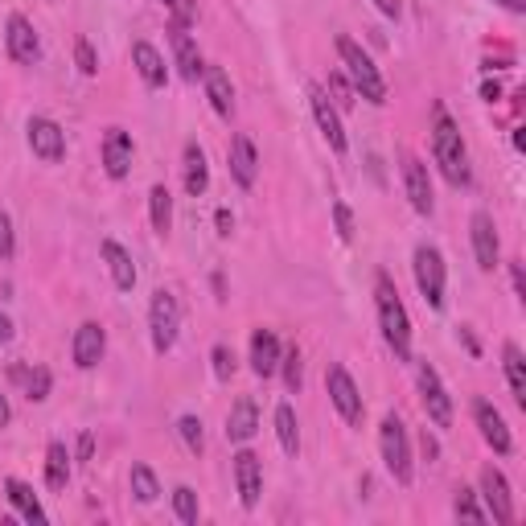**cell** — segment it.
<instances>
[{
  "instance_id": "obj_1",
  "label": "cell",
  "mask_w": 526,
  "mask_h": 526,
  "mask_svg": "<svg viewBox=\"0 0 526 526\" xmlns=\"http://www.w3.org/2000/svg\"><path fill=\"white\" fill-rule=\"evenodd\" d=\"M432 157H436L444 181L465 190L469 185V148H465V136L453 124V116L444 111V103L432 107Z\"/></svg>"
},
{
  "instance_id": "obj_2",
  "label": "cell",
  "mask_w": 526,
  "mask_h": 526,
  "mask_svg": "<svg viewBox=\"0 0 526 526\" xmlns=\"http://www.w3.org/2000/svg\"><path fill=\"white\" fill-rule=\"evenodd\" d=\"M374 309H379V329H383V342L391 346V354L399 362H411V321L399 300V288L387 272L374 276Z\"/></svg>"
},
{
  "instance_id": "obj_3",
  "label": "cell",
  "mask_w": 526,
  "mask_h": 526,
  "mask_svg": "<svg viewBox=\"0 0 526 526\" xmlns=\"http://www.w3.org/2000/svg\"><path fill=\"white\" fill-rule=\"evenodd\" d=\"M337 58H342V74L350 79L354 95H362V99L374 103V107L387 103V83H383L379 66H374V58L354 42L350 33H337Z\"/></svg>"
},
{
  "instance_id": "obj_4",
  "label": "cell",
  "mask_w": 526,
  "mask_h": 526,
  "mask_svg": "<svg viewBox=\"0 0 526 526\" xmlns=\"http://www.w3.org/2000/svg\"><path fill=\"white\" fill-rule=\"evenodd\" d=\"M379 453H383L387 473L399 485H411V440H407V424L395 416V411H387L383 424H379Z\"/></svg>"
},
{
  "instance_id": "obj_5",
  "label": "cell",
  "mask_w": 526,
  "mask_h": 526,
  "mask_svg": "<svg viewBox=\"0 0 526 526\" xmlns=\"http://www.w3.org/2000/svg\"><path fill=\"white\" fill-rule=\"evenodd\" d=\"M411 272H416V288L424 296L428 309H444V284H448V272H444V255L440 247L432 243H420L416 247V259H411Z\"/></svg>"
},
{
  "instance_id": "obj_6",
  "label": "cell",
  "mask_w": 526,
  "mask_h": 526,
  "mask_svg": "<svg viewBox=\"0 0 526 526\" xmlns=\"http://www.w3.org/2000/svg\"><path fill=\"white\" fill-rule=\"evenodd\" d=\"M148 333H153V350L169 354L177 346V333H181V305L169 288L153 292V305H148Z\"/></svg>"
},
{
  "instance_id": "obj_7",
  "label": "cell",
  "mask_w": 526,
  "mask_h": 526,
  "mask_svg": "<svg viewBox=\"0 0 526 526\" xmlns=\"http://www.w3.org/2000/svg\"><path fill=\"white\" fill-rule=\"evenodd\" d=\"M325 387H329V403L337 407V416H342L350 428H358L362 416H366V403H362V391H358V383L350 379V370L342 362H333L325 370Z\"/></svg>"
},
{
  "instance_id": "obj_8",
  "label": "cell",
  "mask_w": 526,
  "mask_h": 526,
  "mask_svg": "<svg viewBox=\"0 0 526 526\" xmlns=\"http://www.w3.org/2000/svg\"><path fill=\"white\" fill-rule=\"evenodd\" d=\"M416 383H420V399H424V411L436 428H453V395L444 391L440 374L432 362H420L416 366Z\"/></svg>"
},
{
  "instance_id": "obj_9",
  "label": "cell",
  "mask_w": 526,
  "mask_h": 526,
  "mask_svg": "<svg viewBox=\"0 0 526 526\" xmlns=\"http://www.w3.org/2000/svg\"><path fill=\"white\" fill-rule=\"evenodd\" d=\"M477 498H485V514H490V522H498V526L514 522V494H510V481H506L502 469H494V465L481 469V494Z\"/></svg>"
},
{
  "instance_id": "obj_10",
  "label": "cell",
  "mask_w": 526,
  "mask_h": 526,
  "mask_svg": "<svg viewBox=\"0 0 526 526\" xmlns=\"http://www.w3.org/2000/svg\"><path fill=\"white\" fill-rule=\"evenodd\" d=\"M309 107H313V120H317V128H321V136H325V144L333 148L337 157H346V148H350V140H346V128H342V111H337L333 103H329V95H325V87H309Z\"/></svg>"
},
{
  "instance_id": "obj_11",
  "label": "cell",
  "mask_w": 526,
  "mask_h": 526,
  "mask_svg": "<svg viewBox=\"0 0 526 526\" xmlns=\"http://www.w3.org/2000/svg\"><path fill=\"white\" fill-rule=\"evenodd\" d=\"M25 136H29V148H33V157H37V161L58 165V161L66 157V132H62L58 120H50V116H33L29 128H25Z\"/></svg>"
},
{
  "instance_id": "obj_12",
  "label": "cell",
  "mask_w": 526,
  "mask_h": 526,
  "mask_svg": "<svg viewBox=\"0 0 526 526\" xmlns=\"http://www.w3.org/2000/svg\"><path fill=\"white\" fill-rule=\"evenodd\" d=\"M473 420H477V428H481V440L490 444L498 457H510V453H514V436H510L506 420H502V411H498L490 399H473Z\"/></svg>"
},
{
  "instance_id": "obj_13",
  "label": "cell",
  "mask_w": 526,
  "mask_h": 526,
  "mask_svg": "<svg viewBox=\"0 0 526 526\" xmlns=\"http://www.w3.org/2000/svg\"><path fill=\"white\" fill-rule=\"evenodd\" d=\"M103 173L111 177V181H124L128 173H132V157H136V144H132V136L124 132V128H107L103 132Z\"/></svg>"
},
{
  "instance_id": "obj_14",
  "label": "cell",
  "mask_w": 526,
  "mask_h": 526,
  "mask_svg": "<svg viewBox=\"0 0 526 526\" xmlns=\"http://www.w3.org/2000/svg\"><path fill=\"white\" fill-rule=\"evenodd\" d=\"M107 354V329L99 321H83L79 329H74V342H70V358L79 370H91L99 366Z\"/></svg>"
},
{
  "instance_id": "obj_15",
  "label": "cell",
  "mask_w": 526,
  "mask_h": 526,
  "mask_svg": "<svg viewBox=\"0 0 526 526\" xmlns=\"http://www.w3.org/2000/svg\"><path fill=\"white\" fill-rule=\"evenodd\" d=\"M403 190H407V202L416 214H432L436 210V198H432V177H428V165L420 157H403Z\"/></svg>"
},
{
  "instance_id": "obj_16",
  "label": "cell",
  "mask_w": 526,
  "mask_h": 526,
  "mask_svg": "<svg viewBox=\"0 0 526 526\" xmlns=\"http://www.w3.org/2000/svg\"><path fill=\"white\" fill-rule=\"evenodd\" d=\"M5 46H9V58L21 62V66H33L37 58H42V42H37V29L29 17L13 13L9 25H5Z\"/></svg>"
},
{
  "instance_id": "obj_17",
  "label": "cell",
  "mask_w": 526,
  "mask_h": 526,
  "mask_svg": "<svg viewBox=\"0 0 526 526\" xmlns=\"http://www.w3.org/2000/svg\"><path fill=\"white\" fill-rule=\"evenodd\" d=\"M469 235H473V255H477V268L481 272H494L498 268V255H502V243H498V227L494 218L477 210L473 222H469Z\"/></svg>"
},
{
  "instance_id": "obj_18",
  "label": "cell",
  "mask_w": 526,
  "mask_h": 526,
  "mask_svg": "<svg viewBox=\"0 0 526 526\" xmlns=\"http://www.w3.org/2000/svg\"><path fill=\"white\" fill-rule=\"evenodd\" d=\"M235 485H239L243 510H255L259 494H263V461L251 453V448H243V453L235 457Z\"/></svg>"
},
{
  "instance_id": "obj_19",
  "label": "cell",
  "mask_w": 526,
  "mask_h": 526,
  "mask_svg": "<svg viewBox=\"0 0 526 526\" xmlns=\"http://www.w3.org/2000/svg\"><path fill=\"white\" fill-rule=\"evenodd\" d=\"M132 66H136L140 83L148 91H161L169 83V66H165V58H161V50L153 42H132Z\"/></svg>"
},
{
  "instance_id": "obj_20",
  "label": "cell",
  "mask_w": 526,
  "mask_h": 526,
  "mask_svg": "<svg viewBox=\"0 0 526 526\" xmlns=\"http://www.w3.org/2000/svg\"><path fill=\"white\" fill-rule=\"evenodd\" d=\"M169 46H173V58H177V70H181V79L185 83H198L202 79V70H206V62H202V50H198V42L190 37V29H169Z\"/></svg>"
},
{
  "instance_id": "obj_21",
  "label": "cell",
  "mask_w": 526,
  "mask_h": 526,
  "mask_svg": "<svg viewBox=\"0 0 526 526\" xmlns=\"http://www.w3.org/2000/svg\"><path fill=\"white\" fill-rule=\"evenodd\" d=\"M99 255L107 263V272H111V284H116L120 292H132L136 288V263H132V251L116 239H103L99 243Z\"/></svg>"
},
{
  "instance_id": "obj_22",
  "label": "cell",
  "mask_w": 526,
  "mask_h": 526,
  "mask_svg": "<svg viewBox=\"0 0 526 526\" xmlns=\"http://www.w3.org/2000/svg\"><path fill=\"white\" fill-rule=\"evenodd\" d=\"M251 370L255 379H272L280 370V337L276 329H255L251 333Z\"/></svg>"
},
{
  "instance_id": "obj_23",
  "label": "cell",
  "mask_w": 526,
  "mask_h": 526,
  "mask_svg": "<svg viewBox=\"0 0 526 526\" xmlns=\"http://www.w3.org/2000/svg\"><path fill=\"white\" fill-rule=\"evenodd\" d=\"M227 157H231V177L239 181V190H251L255 177H259V153H255V144H251L247 132L231 136V153Z\"/></svg>"
},
{
  "instance_id": "obj_24",
  "label": "cell",
  "mask_w": 526,
  "mask_h": 526,
  "mask_svg": "<svg viewBox=\"0 0 526 526\" xmlns=\"http://www.w3.org/2000/svg\"><path fill=\"white\" fill-rule=\"evenodd\" d=\"M202 87H206L210 107L218 111L222 120H231V116H235V87H231V74L222 70V66H206V70H202Z\"/></svg>"
},
{
  "instance_id": "obj_25",
  "label": "cell",
  "mask_w": 526,
  "mask_h": 526,
  "mask_svg": "<svg viewBox=\"0 0 526 526\" xmlns=\"http://www.w3.org/2000/svg\"><path fill=\"white\" fill-rule=\"evenodd\" d=\"M181 181H185V194L190 198H202L206 185H210V165H206V153H202L198 140H190L181 153Z\"/></svg>"
},
{
  "instance_id": "obj_26",
  "label": "cell",
  "mask_w": 526,
  "mask_h": 526,
  "mask_svg": "<svg viewBox=\"0 0 526 526\" xmlns=\"http://www.w3.org/2000/svg\"><path fill=\"white\" fill-rule=\"evenodd\" d=\"M255 428H259V407H255V399H251V395L235 399V407L227 411V440H231V444H247V440L255 436Z\"/></svg>"
},
{
  "instance_id": "obj_27",
  "label": "cell",
  "mask_w": 526,
  "mask_h": 526,
  "mask_svg": "<svg viewBox=\"0 0 526 526\" xmlns=\"http://www.w3.org/2000/svg\"><path fill=\"white\" fill-rule=\"evenodd\" d=\"M5 494H9L13 510H17L25 522H33V526H46V510H42V502H37L33 485H25L21 477H9V481H5Z\"/></svg>"
},
{
  "instance_id": "obj_28",
  "label": "cell",
  "mask_w": 526,
  "mask_h": 526,
  "mask_svg": "<svg viewBox=\"0 0 526 526\" xmlns=\"http://www.w3.org/2000/svg\"><path fill=\"white\" fill-rule=\"evenodd\" d=\"M502 366H506V383H510L514 403L526 407V358H522L518 342H506V346H502Z\"/></svg>"
},
{
  "instance_id": "obj_29",
  "label": "cell",
  "mask_w": 526,
  "mask_h": 526,
  "mask_svg": "<svg viewBox=\"0 0 526 526\" xmlns=\"http://www.w3.org/2000/svg\"><path fill=\"white\" fill-rule=\"evenodd\" d=\"M148 218H153L157 235L173 231V194H169V185H153V190H148Z\"/></svg>"
},
{
  "instance_id": "obj_30",
  "label": "cell",
  "mask_w": 526,
  "mask_h": 526,
  "mask_svg": "<svg viewBox=\"0 0 526 526\" xmlns=\"http://www.w3.org/2000/svg\"><path fill=\"white\" fill-rule=\"evenodd\" d=\"M66 481H70V453H66L62 440H50V448H46V485L50 490H66Z\"/></svg>"
},
{
  "instance_id": "obj_31",
  "label": "cell",
  "mask_w": 526,
  "mask_h": 526,
  "mask_svg": "<svg viewBox=\"0 0 526 526\" xmlns=\"http://www.w3.org/2000/svg\"><path fill=\"white\" fill-rule=\"evenodd\" d=\"M13 379H17V383H25V395H29V403H42V399H50V387H54V379H50V370H46V366H33V370H25V366H13Z\"/></svg>"
},
{
  "instance_id": "obj_32",
  "label": "cell",
  "mask_w": 526,
  "mask_h": 526,
  "mask_svg": "<svg viewBox=\"0 0 526 526\" xmlns=\"http://www.w3.org/2000/svg\"><path fill=\"white\" fill-rule=\"evenodd\" d=\"M276 436H280V448H284L288 457L300 453V428H296V411H292V403H280V407H276Z\"/></svg>"
},
{
  "instance_id": "obj_33",
  "label": "cell",
  "mask_w": 526,
  "mask_h": 526,
  "mask_svg": "<svg viewBox=\"0 0 526 526\" xmlns=\"http://www.w3.org/2000/svg\"><path fill=\"white\" fill-rule=\"evenodd\" d=\"M132 494H136V502H144V506L157 502L161 485H157V473L148 469V465H132Z\"/></svg>"
},
{
  "instance_id": "obj_34",
  "label": "cell",
  "mask_w": 526,
  "mask_h": 526,
  "mask_svg": "<svg viewBox=\"0 0 526 526\" xmlns=\"http://www.w3.org/2000/svg\"><path fill=\"white\" fill-rule=\"evenodd\" d=\"M280 374H284V387H288L292 395L305 387V362H300V350H296V346L280 350Z\"/></svg>"
},
{
  "instance_id": "obj_35",
  "label": "cell",
  "mask_w": 526,
  "mask_h": 526,
  "mask_svg": "<svg viewBox=\"0 0 526 526\" xmlns=\"http://www.w3.org/2000/svg\"><path fill=\"white\" fill-rule=\"evenodd\" d=\"M173 514H177V522H185V526H198L202 506H198V494L190 490V485H177V490H173Z\"/></svg>"
},
{
  "instance_id": "obj_36",
  "label": "cell",
  "mask_w": 526,
  "mask_h": 526,
  "mask_svg": "<svg viewBox=\"0 0 526 526\" xmlns=\"http://www.w3.org/2000/svg\"><path fill=\"white\" fill-rule=\"evenodd\" d=\"M453 514L457 518H465V522H490V514H485V506L477 502V490H465V485H461V490H457V498H453Z\"/></svg>"
},
{
  "instance_id": "obj_37",
  "label": "cell",
  "mask_w": 526,
  "mask_h": 526,
  "mask_svg": "<svg viewBox=\"0 0 526 526\" xmlns=\"http://www.w3.org/2000/svg\"><path fill=\"white\" fill-rule=\"evenodd\" d=\"M177 436H181V444L190 448L194 457L206 448V432H202V420H198V416H181V420H177Z\"/></svg>"
},
{
  "instance_id": "obj_38",
  "label": "cell",
  "mask_w": 526,
  "mask_h": 526,
  "mask_svg": "<svg viewBox=\"0 0 526 526\" xmlns=\"http://www.w3.org/2000/svg\"><path fill=\"white\" fill-rule=\"evenodd\" d=\"M161 5H165L169 21H173L177 29H190V25L198 21V5H194V0H161Z\"/></svg>"
},
{
  "instance_id": "obj_39",
  "label": "cell",
  "mask_w": 526,
  "mask_h": 526,
  "mask_svg": "<svg viewBox=\"0 0 526 526\" xmlns=\"http://www.w3.org/2000/svg\"><path fill=\"white\" fill-rule=\"evenodd\" d=\"M329 91H333V107L337 111H350L354 107V87H350V79H346V74H329Z\"/></svg>"
},
{
  "instance_id": "obj_40",
  "label": "cell",
  "mask_w": 526,
  "mask_h": 526,
  "mask_svg": "<svg viewBox=\"0 0 526 526\" xmlns=\"http://www.w3.org/2000/svg\"><path fill=\"white\" fill-rule=\"evenodd\" d=\"M210 362H214V379L218 383H231V374H235V354L227 346H214L210 350Z\"/></svg>"
},
{
  "instance_id": "obj_41",
  "label": "cell",
  "mask_w": 526,
  "mask_h": 526,
  "mask_svg": "<svg viewBox=\"0 0 526 526\" xmlns=\"http://www.w3.org/2000/svg\"><path fill=\"white\" fill-rule=\"evenodd\" d=\"M74 62H79V70L87 74V79H95V74H99V58H95V50H91L87 37H79V42H74Z\"/></svg>"
},
{
  "instance_id": "obj_42",
  "label": "cell",
  "mask_w": 526,
  "mask_h": 526,
  "mask_svg": "<svg viewBox=\"0 0 526 526\" xmlns=\"http://www.w3.org/2000/svg\"><path fill=\"white\" fill-rule=\"evenodd\" d=\"M333 222H337V239L350 243L354 239V214H350L346 202H333Z\"/></svg>"
},
{
  "instance_id": "obj_43",
  "label": "cell",
  "mask_w": 526,
  "mask_h": 526,
  "mask_svg": "<svg viewBox=\"0 0 526 526\" xmlns=\"http://www.w3.org/2000/svg\"><path fill=\"white\" fill-rule=\"evenodd\" d=\"M17 251V239H13V218L0 210V259H13Z\"/></svg>"
},
{
  "instance_id": "obj_44",
  "label": "cell",
  "mask_w": 526,
  "mask_h": 526,
  "mask_svg": "<svg viewBox=\"0 0 526 526\" xmlns=\"http://www.w3.org/2000/svg\"><path fill=\"white\" fill-rule=\"evenodd\" d=\"M214 222H218V235H231V231H235V214H231V210H218Z\"/></svg>"
},
{
  "instance_id": "obj_45",
  "label": "cell",
  "mask_w": 526,
  "mask_h": 526,
  "mask_svg": "<svg viewBox=\"0 0 526 526\" xmlns=\"http://www.w3.org/2000/svg\"><path fill=\"white\" fill-rule=\"evenodd\" d=\"M91 453H95V436L83 432V436H79V461H91Z\"/></svg>"
},
{
  "instance_id": "obj_46",
  "label": "cell",
  "mask_w": 526,
  "mask_h": 526,
  "mask_svg": "<svg viewBox=\"0 0 526 526\" xmlns=\"http://www.w3.org/2000/svg\"><path fill=\"white\" fill-rule=\"evenodd\" d=\"M374 9H379L383 17H399V9H403V5H399V0H374Z\"/></svg>"
},
{
  "instance_id": "obj_47",
  "label": "cell",
  "mask_w": 526,
  "mask_h": 526,
  "mask_svg": "<svg viewBox=\"0 0 526 526\" xmlns=\"http://www.w3.org/2000/svg\"><path fill=\"white\" fill-rule=\"evenodd\" d=\"M420 448H424V457H428V461H436V457H440V444H436V440H432L428 432L420 436Z\"/></svg>"
},
{
  "instance_id": "obj_48",
  "label": "cell",
  "mask_w": 526,
  "mask_h": 526,
  "mask_svg": "<svg viewBox=\"0 0 526 526\" xmlns=\"http://www.w3.org/2000/svg\"><path fill=\"white\" fill-rule=\"evenodd\" d=\"M510 276H514V292L526 296V276H522V263H510Z\"/></svg>"
},
{
  "instance_id": "obj_49",
  "label": "cell",
  "mask_w": 526,
  "mask_h": 526,
  "mask_svg": "<svg viewBox=\"0 0 526 526\" xmlns=\"http://www.w3.org/2000/svg\"><path fill=\"white\" fill-rule=\"evenodd\" d=\"M9 420H13V407H9L5 395H0V428H9Z\"/></svg>"
},
{
  "instance_id": "obj_50",
  "label": "cell",
  "mask_w": 526,
  "mask_h": 526,
  "mask_svg": "<svg viewBox=\"0 0 526 526\" xmlns=\"http://www.w3.org/2000/svg\"><path fill=\"white\" fill-rule=\"evenodd\" d=\"M9 337H13V321H9L5 313H0V346H5V342H9Z\"/></svg>"
},
{
  "instance_id": "obj_51",
  "label": "cell",
  "mask_w": 526,
  "mask_h": 526,
  "mask_svg": "<svg viewBox=\"0 0 526 526\" xmlns=\"http://www.w3.org/2000/svg\"><path fill=\"white\" fill-rule=\"evenodd\" d=\"M481 99H490V103L502 99V87H498V83H485V87H481Z\"/></svg>"
},
{
  "instance_id": "obj_52",
  "label": "cell",
  "mask_w": 526,
  "mask_h": 526,
  "mask_svg": "<svg viewBox=\"0 0 526 526\" xmlns=\"http://www.w3.org/2000/svg\"><path fill=\"white\" fill-rule=\"evenodd\" d=\"M502 9H510V13H526V0H498Z\"/></svg>"
},
{
  "instance_id": "obj_53",
  "label": "cell",
  "mask_w": 526,
  "mask_h": 526,
  "mask_svg": "<svg viewBox=\"0 0 526 526\" xmlns=\"http://www.w3.org/2000/svg\"><path fill=\"white\" fill-rule=\"evenodd\" d=\"M461 337H465V346H469V354H477V337H473L469 329H461Z\"/></svg>"
}]
</instances>
